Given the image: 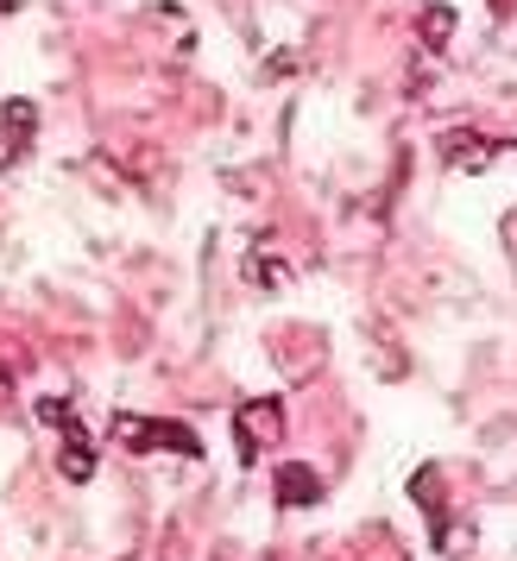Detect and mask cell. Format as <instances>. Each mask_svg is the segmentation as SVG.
<instances>
[{
	"mask_svg": "<svg viewBox=\"0 0 517 561\" xmlns=\"http://www.w3.org/2000/svg\"><path fill=\"white\" fill-rule=\"evenodd\" d=\"M272 499L290 505V511L322 505V473H315L310 460H278V473H272Z\"/></svg>",
	"mask_w": 517,
	"mask_h": 561,
	"instance_id": "cell-3",
	"label": "cell"
},
{
	"mask_svg": "<svg viewBox=\"0 0 517 561\" xmlns=\"http://www.w3.org/2000/svg\"><path fill=\"white\" fill-rule=\"evenodd\" d=\"M114 435L127 442V455H183V460H203V435L183 430V423H152V416H114Z\"/></svg>",
	"mask_w": 517,
	"mask_h": 561,
	"instance_id": "cell-1",
	"label": "cell"
},
{
	"mask_svg": "<svg viewBox=\"0 0 517 561\" xmlns=\"http://www.w3.org/2000/svg\"><path fill=\"white\" fill-rule=\"evenodd\" d=\"M32 127H38V114H32V102H7V139L20 146V139H32Z\"/></svg>",
	"mask_w": 517,
	"mask_h": 561,
	"instance_id": "cell-5",
	"label": "cell"
},
{
	"mask_svg": "<svg viewBox=\"0 0 517 561\" xmlns=\"http://www.w3.org/2000/svg\"><path fill=\"white\" fill-rule=\"evenodd\" d=\"M278 430H285L278 398H253V404L240 410V448H246V455H258V442H265V435H278Z\"/></svg>",
	"mask_w": 517,
	"mask_h": 561,
	"instance_id": "cell-4",
	"label": "cell"
},
{
	"mask_svg": "<svg viewBox=\"0 0 517 561\" xmlns=\"http://www.w3.org/2000/svg\"><path fill=\"white\" fill-rule=\"evenodd\" d=\"M38 416H45V423H51L57 435H64V455H57V473H64V480H95V442H89V435H82V423L77 416H70V404H64V398H45V404H38Z\"/></svg>",
	"mask_w": 517,
	"mask_h": 561,
	"instance_id": "cell-2",
	"label": "cell"
}]
</instances>
